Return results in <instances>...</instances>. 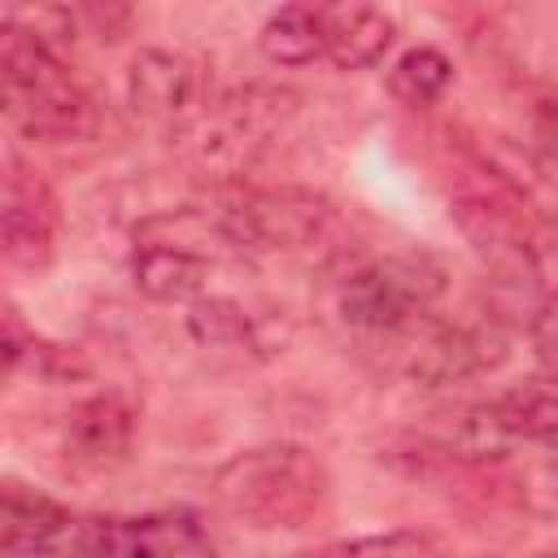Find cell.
Listing matches in <instances>:
<instances>
[{
    "label": "cell",
    "instance_id": "1",
    "mask_svg": "<svg viewBox=\"0 0 558 558\" xmlns=\"http://www.w3.org/2000/svg\"><path fill=\"white\" fill-rule=\"evenodd\" d=\"M214 497L231 519L248 527H305L327 510L331 475L314 449L275 440L231 453L214 471Z\"/></svg>",
    "mask_w": 558,
    "mask_h": 558
},
{
    "label": "cell",
    "instance_id": "2",
    "mask_svg": "<svg viewBox=\"0 0 558 558\" xmlns=\"http://www.w3.org/2000/svg\"><path fill=\"white\" fill-rule=\"evenodd\" d=\"M0 113L44 140H70L92 126V100L65 52L17 9L0 17Z\"/></svg>",
    "mask_w": 558,
    "mask_h": 558
},
{
    "label": "cell",
    "instance_id": "3",
    "mask_svg": "<svg viewBox=\"0 0 558 558\" xmlns=\"http://www.w3.org/2000/svg\"><path fill=\"white\" fill-rule=\"evenodd\" d=\"M384 357L388 371L427 384V388H445V384H462L475 375H488L506 362V344L510 331L501 318L484 314H418L405 327L375 336L371 340Z\"/></svg>",
    "mask_w": 558,
    "mask_h": 558
},
{
    "label": "cell",
    "instance_id": "4",
    "mask_svg": "<svg viewBox=\"0 0 558 558\" xmlns=\"http://www.w3.org/2000/svg\"><path fill=\"white\" fill-rule=\"evenodd\" d=\"M205 214L240 253H314L340 231V209L310 187H227Z\"/></svg>",
    "mask_w": 558,
    "mask_h": 558
},
{
    "label": "cell",
    "instance_id": "5",
    "mask_svg": "<svg viewBox=\"0 0 558 558\" xmlns=\"http://www.w3.org/2000/svg\"><path fill=\"white\" fill-rule=\"evenodd\" d=\"M445 296V266L427 253H384L353 266L336 288L340 318L366 340L405 327Z\"/></svg>",
    "mask_w": 558,
    "mask_h": 558
},
{
    "label": "cell",
    "instance_id": "6",
    "mask_svg": "<svg viewBox=\"0 0 558 558\" xmlns=\"http://www.w3.org/2000/svg\"><path fill=\"white\" fill-rule=\"evenodd\" d=\"M70 558H218V545L187 510L83 514Z\"/></svg>",
    "mask_w": 558,
    "mask_h": 558
},
{
    "label": "cell",
    "instance_id": "7",
    "mask_svg": "<svg viewBox=\"0 0 558 558\" xmlns=\"http://www.w3.org/2000/svg\"><path fill=\"white\" fill-rule=\"evenodd\" d=\"M296 113V96L283 87H266V83H248L222 100H214L187 131L196 135V157L205 166L218 170H235L248 166L275 131H283V122Z\"/></svg>",
    "mask_w": 558,
    "mask_h": 558
},
{
    "label": "cell",
    "instance_id": "8",
    "mask_svg": "<svg viewBox=\"0 0 558 558\" xmlns=\"http://www.w3.org/2000/svg\"><path fill=\"white\" fill-rule=\"evenodd\" d=\"M126 100L144 122L187 131L205 109V65L174 48H140L126 65Z\"/></svg>",
    "mask_w": 558,
    "mask_h": 558
},
{
    "label": "cell",
    "instance_id": "9",
    "mask_svg": "<svg viewBox=\"0 0 558 558\" xmlns=\"http://www.w3.org/2000/svg\"><path fill=\"white\" fill-rule=\"evenodd\" d=\"M279 314L283 310H253L235 296L205 292L187 305V336L196 340V349L214 357L266 362L288 344V323Z\"/></svg>",
    "mask_w": 558,
    "mask_h": 558
},
{
    "label": "cell",
    "instance_id": "10",
    "mask_svg": "<svg viewBox=\"0 0 558 558\" xmlns=\"http://www.w3.org/2000/svg\"><path fill=\"white\" fill-rule=\"evenodd\" d=\"M78 519L65 501L35 484L0 480V554L17 558H70Z\"/></svg>",
    "mask_w": 558,
    "mask_h": 558
},
{
    "label": "cell",
    "instance_id": "11",
    "mask_svg": "<svg viewBox=\"0 0 558 558\" xmlns=\"http://www.w3.org/2000/svg\"><path fill=\"white\" fill-rule=\"evenodd\" d=\"M135 427H140V410L131 405V397H122V392H96V397L78 401L65 414L61 449L83 471H113V466H122L131 458Z\"/></svg>",
    "mask_w": 558,
    "mask_h": 558
},
{
    "label": "cell",
    "instance_id": "12",
    "mask_svg": "<svg viewBox=\"0 0 558 558\" xmlns=\"http://www.w3.org/2000/svg\"><path fill=\"white\" fill-rule=\"evenodd\" d=\"M0 257L17 270H44L57 257V205L44 187H13L0 201Z\"/></svg>",
    "mask_w": 558,
    "mask_h": 558
},
{
    "label": "cell",
    "instance_id": "13",
    "mask_svg": "<svg viewBox=\"0 0 558 558\" xmlns=\"http://www.w3.org/2000/svg\"><path fill=\"white\" fill-rule=\"evenodd\" d=\"M397 44L392 13L375 4H336L323 9V57L340 70H375Z\"/></svg>",
    "mask_w": 558,
    "mask_h": 558
},
{
    "label": "cell",
    "instance_id": "14",
    "mask_svg": "<svg viewBox=\"0 0 558 558\" xmlns=\"http://www.w3.org/2000/svg\"><path fill=\"white\" fill-rule=\"evenodd\" d=\"M257 48L270 65H283V70H301L318 61L323 57V9L279 4L257 31Z\"/></svg>",
    "mask_w": 558,
    "mask_h": 558
},
{
    "label": "cell",
    "instance_id": "15",
    "mask_svg": "<svg viewBox=\"0 0 558 558\" xmlns=\"http://www.w3.org/2000/svg\"><path fill=\"white\" fill-rule=\"evenodd\" d=\"M493 410H497V423L506 427V436L514 445H541V449L554 445L558 401H554L549 375H536L527 384H514V388L497 392L493 397Z\"/></svg>",
    "mask_w": 558,
    "mask_h": 558
},
{
    "label": "cell",
    "instance_id": "16",
    "mask_svg": "<svg viewBox=\"0 0 558 558\" xmlns=\"http://www.w3.org/2000/svg\"><path fill=\"white\" fill-rule=\"evenodd\" d=\"M453 83V65L440 48L432 44H414L405 48L392 65H388V92L392 100L410 105V109H427L445 96V87Z\"/></svg>",
    "mask_w": 558,
    "mask_h": 558
},
{
    "label": "cell",
    "instance_id": "17",
    "mask_svg": "<svg viewBox=\"0 0 558 558\" xmlns=\"http://www.w3.org/2000/svg\"><path fill=\"white\" fill-rule=\"evenodd\" d=\"M292 558H445V541L423 527H388V532H371V536L327 541V545L301 549Z\"/></svg>",
    "mask_w": 558,
    "mask_h": 558
},
{
    "label": "cell",
    "instance_id": "18",
    "mask_svg": "<svg viewBox=\"0 0 558 558\" xmlns=\"http://www.w3.org/2000/svg\"><path fill=\"white\" fill-rule=\"evenodd\" d=\"M541 558H549V554H541Z\"/></svg>",
    "mask_w": 558,
    "mask_h": 558
}]
</instances>
